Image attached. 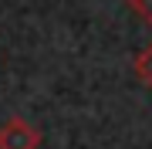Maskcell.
Returning <instances> with one entry per match:
<instances>
[{"mask_svg":"<svg viewBox=\"0 0 152 149\" xmlns=\"http://www.w3.org/2000/svg\"><path fill=\"white\" fill-rule=\"evenodd\" d=\"M132 68H135V78H139V85H145V88L152 92V41L145 48L135 54V61H132Z\"/></svg>","mask_w":152,"mask_h":149,"instance_id":"7a4b0ae2","label":"cell"},{"mask_svg":"<svg viewBox=\"0 0 152 149\" xmlns=\"http://www.w3.org/2000/svg\"><path fill=\"white\" fill-rule=\"evenodd\" d=\"M129 10L135 14L142 24H149V27H152V0H129Z\"/></svg>","mask_w":152,"mask_h":149,"instance_id":"3957f363","label":"cell"},{"mask_svg":"<svg viewBox=\"0 0 152 149\" xmlns=\"http://www.w3.org/2000/svg\"><path fill=\"white\" fill-rule=\"evenodd\" d=\"M0 149H41V129L20 115H10L0 126Z\"/></svg>","mask_w":152,"mask_h":149,"instance_id":"6da1fadb","label":"cell"}]
</instances>
